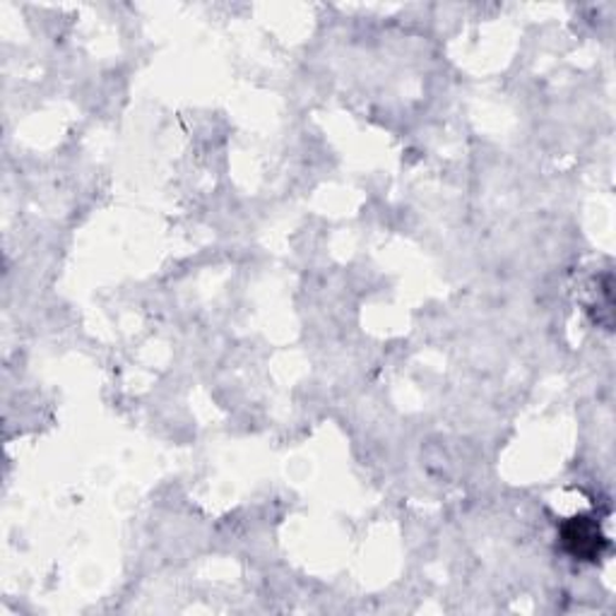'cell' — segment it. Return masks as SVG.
<instances>
[{
    "label": "cell",
    "instance_id": "obj_1",
    "mask_svg": "<svg viewBox=\"0 0 616 616\" xmlns=\"http://www.w3.org/2000/svg\"><path fill=\"white\" fill-rule=\"evenodd\" d=\"M562 542L566 552L580 562L599 559V556H603V549L607 547V539L603 533H599L597 520L588 516L570 518L562 527Z\"/></svg>",
    "mask_w": 616,
    "mask_h": 616
}]
</instances>
